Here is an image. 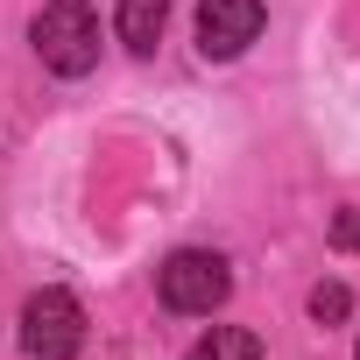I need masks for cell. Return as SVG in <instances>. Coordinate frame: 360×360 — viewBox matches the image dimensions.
Instances as JSON below:
<instances>
[{
  "label": "cell",
  "instance_id": "277c9868",
  "mask_svg": "<svg viewBox=\"0 0 360 360\" xmlns=\"http://www.w3.org/2000/svg\"><path fill=\"white\" fill-rule=\"evenodd\" d=\"M262 22H269L262 0H205V8H198V50H205L212 64H233V57L262 36Z\"/></svg>",
  "mask_w": 360,
  "mask_h": 360
},
{
  "label": "cell",
  "instance_id": "8992f818",
  "mask_svg": "<svg viewBox=\"0 0 360 360\" xmlns=\"http://www.w3.org/2000/svg\"><path fill=\"white\" fill-rule=\"evenodd\" d=\"M191 360H262V339L240 332V325H212V332L191 346Z\"/></svg>",
  "mask_w": 360,
  "mask_h": 360
},
{
  "label": "cell",
  "instance_id": "5b68a950",
  "mask_svg": "<svg viewBox=\"0 0 360 360\" xmlns=\"http://www.w3.org/2000/svg\"><path fill=\"white\" fill-rule=\"evenodd\" d=\"M162 22H169V0H113V29H120V43L141 50V57L162 43Z\"/></svg>",
  "mask_w": 360,
  "mask_h": 360
},
{
  "label": "cell",
  "instance_id": "7a4b0ae2",
  "mask_svg": "<svg viewBox=\"0 0 360 360\" xmlns=\"http://www.w3.org/2000/svg\"><path fill=\"white\" fill-rule=\"evenodd\" d=\"M155 290H162L169 311L212 318V311L226 304V290H233V269H226V255H212V248H176V255L155 269Z\"/></svg>",
  "mask_w": 360,
  "mask_h": 360
},
{
  "label": "cell",
  "instance_id": "ba28073f",
  "mask_svg": "<svg viewBox=\"0 0 360 360\" xmlns=\"http://www.w3.org/2000/svg\"><path fill=\"white\" fill-rule=\"evenodd\" d=\"M332 240H339V248H360V212H339V226H332Z\"/></svg>",
  "mask_w": 360,
  "mask_h": 360
},
{
  "label": "cell",
  "instance_id": "52a82bcc",
  "mask_svg": "<svg viewBox=\"0 0 360 360\" xmlns=\"http://www.w3.org/2000/svg\"><path fill=\"white\" fill-rule=\"evenodd\" d=\"M346 311H353L346 283H318V290H311V318H318V325H332V318H346Z\"/></svg>",
  "mask_w": 360,
  "mask_h": 360
},
{
  "label": "cell",
  "instance_id": "3957f363",
  "mask_svg": "<svg viewBox=\"0 0 360 360\" xmlns=\"http://www.w3.org/2000/svg\"><path fill=\"white\" fill-rule=\"evenodd\" d=\"M22 346H29V360H78V346H85V304L71 290H36L22 304Z\"/></svg>",
  "mask_w": 360,
  "mask_h": 360
},
{
  "label": "cell",
  "instance_id": "6da1fadb",
  "mask_svg": "<svg viewBox=\"0 0 360 360\" xmlns=\"http://www.w3.org/2000/svg\"><path fill=\"white\" fill-rule=\"evenodd\" d=\"M36 57L57 71V78H85L99 64V8L92 0H43L36 15Z\"/></svg>",
  "mask_w": 360,
  "mask_h": 360
}]
</instances>
